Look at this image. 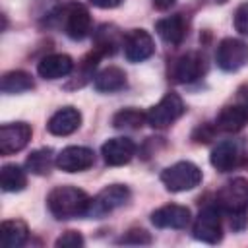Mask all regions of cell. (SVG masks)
Instances as JSON below:
<instances>
[{
	"label": "cell",
	"mask_w": 248,
	"mask_h": 248,
	"mask_svg": "<svg viewBox=\"0 0 248 248\" xmlns=\"http://www.w3.org/2000/svg\"><path fill=\"white\" fill-rule=\"evenodd\" d=\"M89 203L91 198L81 188L76 186H56L46 196V207L52 213V217L58 221L85 217Z\"/></svg>",
	"instance_id": "obj_1"
},
{
	"label": "cell",
	"mask_w": 248,
	"mask_h": 248,
	"mask_svg": "<svg viewBox=\"0 0 248 248\" xmlns=\"http://www.w3.org/2000/svg\"><path fill=\"white\" fill-rule=\"evenodd\" d=\"M215 205L221 213L229 217H240L248 211V180L246 178H232L229 180L215 198Z\"/></svg>",
	"instance_id": "obj_2"
},
{
	"label": "cell",
	"mask_w": 248,
	"mask_h": 248,
	"mask_svg": "<svg viewBox=\"0 0 248 248\" xmlns=\"http://www.w3.org/2000/svg\"><path fill=\"white\" fill-rule=\"evenodd\" d=\"M161 182L169 192H188L202 182V170L190 161H178L161 172Z\"/></svg>",
	"instance_id": "obj_3"
},
{
	"label": "cell",
	"mask_w": 248,
	"mask_h": 248,
	"mask_svg": "<svg viewBox=\"0 0 248 248\" xmlns=\"http://www.w3.org/2000/svg\"><path fill=\"white\" fill-rule=\"evenodd\" d=\"M209 163L219 172H229L246 165L248 153L244 151V145L240 140H223L213 147L209 155Z\"/></svg>",
	"instance_id": "obj_4"
},
{
	"label": "cell",
	"mask_w": 248,
	"mask_h": 248,
	"mask_svg": "<svg viewBox=\"0 0 248 248\" xmlns=\"http://www.w3.org/2000/svg\"><path fill=\"white\" fill-rule=\"evenodd\" d=\"M132 192L128 186L124 184H110V186H105L89 203V209H87V215L85 217H91V219H101L105 217L107 213L122 207L124 203H128Z\"/></svg>",
	"instance_id": "obj_5"
},
{
	"label": "cell",
	"mask_w": 248,
	"mask_h": 248,
	"mask_svg": "<svg viewBox=\"0 0 248 248\" xmlns=\"http://www.w3.org/2000/svg\"><path fill=\"white\" fill-rule=\"evenodd\" d=\"M186 112V105L178 93H167L157 105L147 110V124L151 128L163 130L174 124Z\"/></svg>",
	"instance_id": "obj_6"
},
{
	"label": "cell",
	"mask_w": 248,
	"mask_h": 248,
	"mask_svg": "<svg viewBox=\"0 0 248 248\" xmlns=\"http://www.w3.org/2000/svg\"><path fill=\"white\" fill-rule=\"evenodd\" d=\"M205 72V60L200 52H184L176 56L169 66V78L174 83H192L200 79Z\"/></svg>",
	"instance_id": "obj_7"
},
{
	"label": "cell",
	"mask_w": 248,
	"mask_h": 248,
	"mask_svg": "<svg viewBox=\"0 0 248 248\" xmlns=\"http://www.w3.org/2000/svg\"><path fill=\"white\" fill-rule=\"evenodd\" d=\"M60 23L64 27V33L70 39H74V41H81V39H85L91 33L89 10L83 4H79V2H72V4L62 8Z\"/></svg>",
	"instance_id": "obj_8"
},
{
	"label": "cell",
	"mask_w": 248,
	"mask_h": 248,
	"mask_svg": "<svg viewBox=\"0 0 248 248\" xmlns=\"http://www.w3.org/2000/svg\"><path fill=\"white\" fill-rule=\"evenodd\" d=\"M192 232L194 238L207 242V244H217L223 238V225H221V211L217 205H205L194 225H192Z\"/></svg>",
	"instance_id": "obj_9"
},
{
	"label": "cell",
	"mask_w": 248,
	"mask_h": 248,
	"mask_svg": "<svg viewBox=\"0 0 248 248\" xmlns=\"http://www.w3.org/2000/svg\"><path fill=\"white\" fill-rule=\"evenodd\" d=\"M215 62L223 72H236L248 64V43L240 39H223L215 52Z\"/></svg>",
	"instance_id": "obj_10"
},
{
	"label": "cell",
	"mask_w": 248,
	"mask_h": 248,
	"mask_svg": "<svg viewBox=\"0 0 248 248\" xmlns=\"http://www.w3.org/2000/svg\"><path fill=\"white\" fill-rule=\"evenodd\" d=\"M95 163V153L83 145H68L56 155V167L64 172H83Z\"/></svg>",
	"instance_id": "obj_11"
},
{
	"label": "cell",
	"mask_w": 248,
	"mask_h": 248,
	"mask_svg": "<svg viewBox=\"0 0 248 248\" xmlns=\"http://www.w3.org/2000/svg\"><path fill=\"white\" fill-rule=\"evenodd\" d=\"M122 48L130 62H143L155 52V43L145 29H130L124 35Z\"/></svg>",
	"instance_id": "obj_12"
},
{
	"label": "cell",
	"mask_w": 248,
	"mask_h": 248,
	"mask_svg": "<svg viewBox=\"0 0 248 248\" xmlns=\"http://www.w3.org/2000/svg\"><path fill=\"white\" fill-rule=\"evenodd\" d=\"M31 126L25 122H10L0 128V153L12 155L21 151L31 140Z\"/></svg>",
	"instance_id": "obj_13"
},
{
	"label": "cell",
	"mask_w": 248,
	"mask_h": 248,
	"mask_svg": "<svg viewBox=\"0 0 248 248\" xmlns=\"http://www.w3.org/2000/svg\"><path fill=\"white\" fill-rule=\"evenodd\" d=\"M151 223L159 229H186L190 225V209L178 203L161 205L151 213Z\"/></svg>",
	"instance_id": "obj_14"
},
{
	"label": "cell",
	"mask_w": 248,
	"mask_h": 248,
	"mask_svg": "<svg viewBox=\"0 0 248 248\" xmlns=\"http://www.w3.org/2000/svg\"><path fill=\"white\" fill-rule=\"evenodd\" d=\"M101 155L107 165L110 167H122L132 161L136 155V143L130 138H110L103 143Z\"/></svg>",
	"instance_id": "obj_15"
},
{
	"label": "cell",
	"mask_w": 248,
	"mask_h": 248,
	"mask_svg": "<svg viewBox=\"0 0 248 248\" xmlns=\"http://www.w3.org/2000/svg\"><path fill=\"white\" fill-rule=\"evenodd\" d=\"M81 126V112L74 107L58 108L46 122V130L52 136H70Z\"/></svg>",
	"instance_id": "obj_16"
},
{
	"label": "cell",
	"mask_w": 248,
	"mask_h": 248,
	"mask_svg": "<svg viewBox=\"0 0 248 248\" xmlns=\"http://www.w3.org/2000/svg\"><path fill=\"white\" fill-rule=\"evenodd\" d=\"M74 70V60L68 54H48L39 60L37 64V74L43 79H60L70 76Z\"/></svg>",
	"instance_id": "obj_17"
},
{
	"label": "cell",
	"mask_w": 248,
	"mask_h": 248,
	"mask_svg": "<svg viewBox=\"0 0 248 248\" xmlns=\"http://www.w3.org/2000/svg\"><path fill=\"white\" fill-rule=\"evenodd\" d=\"M157 35L169 45H180L188 35V23L182 14H172L155 23Z\"/></svg>",
	"instance_id": "obj_18"
},
{
	"label": "cell",
	"mask_w": 248,
	"mask_h": 248,
	"mask_svg": "<svg viewBox=\"0 0 248 248\" xmlns=\"http://www.w3.org/2000/svg\"><path fill=\"white\" fill-rule=\"evenodd\" d=\"M246 124H248V110L238 103L223 107L215 118V126L221 132H229V134L240 132Z\"/></svg>",
	"instance_id": "obj_19"
},
{
	"label": "cell",
	"mask_w": 248,
	"mask_h": 248,
	"mask_svg": "<svg viewBox=\"0 0 248 248\" xmlns=\"http://www.w3.org/2000/svg\"><path fill=\"white\" fill-rule=\"evenodd\" d=\"M29 238V229L23 221L19 219H8L2 223L0 229V244L4 248H19L27 242Z\"/></svg>",
	"instance_id": "obj_20"
},
{
	"label": "cell",
	"mask_w": 248,
	"mask_h": 248,
	"mask_svg": "<svg viewBox=\"0 0 248 248\" xmlns=\"http://www.w3.org/2000/svg\"><path fill=\"white\" fill-rule=\"evenodd\" d=\"M124 35L114 25H101L95 31V52L101 56L114 54L118 46H122Z\"/></svg>",
	"instance_id": "obj_21"
},
{
	"label": "cell",
	"mask_w": 248,
	"mask_h": 248,
	"mask_svg": "<svg viewBox=\"0 0 248 248\" xmlns=\"http://www.w3.org/2000/svg\"><path fill=\"white\" fill-rule=\"evenodd\" d=\"M93 85L97 91L101 93H114V91H120L126 87V74L124 70H120L118 66H108L105 70H101L95 79H93Z\"/></svg>",
	"instance_id": "obj_22"
},
{
	"label": "cell",
	"mask_w": 248,
	"mask_h": 248,
	"mask_svg": "<svg viewBox=\"0 0 248 248\" xmlns=\"http://www.w3.org/2000/svg\"><path fill=\"white\" fill-rule=\"evenodd\" d=\"M0 87H2V93H6V95H17V93L31 91L35 87V81H33L31 74H27L23 70H12L2 76Z\"/></svg>",
	"instance_id": "obj_23"
},
{
	"label": "cell",
	"mask_w": 248,
	"mask_h": 248,
	"mask_svg": "<svg viewBox=\"0 0 248 248\" xmlns=\"http://www.w3.org/2000/svg\"><path fill=\"white\" fill-rule=\"evenodd\" d=\"M56 165V155L50 147H41V149H35L33 153H29L27 161H25V167L29 172L37 174V176H46L52 167Z\"/></svg>",
	"instance_id": "obj_24"
},
{
	"label": "cell",
	"mask_w": 248,
	"mask_h": 248,
	"mask_svg": "<svg viewBox=\"0 0 248 248\" xmlns=\"http://www.w3.org/2000/svg\"><path fill=\"white\" fill-rule=\"evenodd\" d=\"M0 186L4 192H21L27 186L25 170L16 163L4 165L0 170Z\"/></svg>",
	"instance_id": "obj_25"
},
{
	"label": "cell",
	"mask_w": 248,
	"mask_h": 248,
	"mask_svg": "<svg viewBox=\"0 0 248 248\" xmlns=\"http://www.w3.org/2000/svg\"><path fill=\"white\" fill-rule=\"evenodd\" d=\"M143 124H147V112L134 107L122 108L112 116V126L116 130H140Z\"/></svg>",
	"instance_id": "obj_26"
},
{
	"label": "cell",
	"mask_w": 248,
	"mask_h": 248,
	"mask_svg": "<svg viewBox=\"0 0 248 248\" xmlns=\"http://www.w3.org/2000/svg\"><path fill=\"white\" fill-rule=\"evenodd\" d=\"M54 244L58 248H81L85 244V240H83V236L78 231H66L62 236L56 238Z\"/></svg>",
	"instance_id": "obj_27"
},
{
	"label": "cell",
	"mask_w": 248,
	"mask_h": 248,
	"mask_svg": "<svg viewBox=\"0 0 248 248\" xmlns=\"http://www.w3.org/2000/svg\"><path fill=\"white\" fill-rule=\"evenodd\" d=\"M232 23H234V29H236L240 35H246V37H248V2H242V4L234 10Z\"/></svg>",
	"instance_id": "obj_28"
},
{
	"label": "cell",
	"mask_w": 248,
	"mask_h": 248,
	"mask_svg": "<svg viewBox=\"0 0 248 248\" xmlns=\"http://www.w3.org/2000/svg\"><path fill=\"white\" fill-rule=\"evenodd\" d=\"M120 244H151V236L143 229H130L122 238H118Z\"/></svg>",
	"instance_id": "obj_29"
},
{
	"label": "cell",
	"mask_w": 248,
	"mask_h": 248,
	"mask_svg": "<svg viewBox=\"0 0 248 248\" xmlns=\"http://www.w3.org/2000/svg\"><path fill=\"white\" fill-rule=\"evenodd\" d=\"M124 0H89V4L91 6H95V8H101V10H110V8H116V6H120Z\"/></svg>",
	"instance_id": "obj_30"
},
{
	"label": "cell",
	"mask_w": 248,
	"mask_h": 248,
	"mask_svg": "<svg viewBox=\"0 0 248 248\" xmlns=\"http://www.w3.org/2000/svg\"><path fill=\"white\" fill-rule=\"evenodd\" d=\"M236 99H238V105H242V107L248 110V85H242V87L236 91Z\"/></svg>",
	"instance_id": "obj_31"
},
{
	"label": "cell",
	"mask_w": 248,
	"mask_h": 248,
	"mask_svg": "<svg viewBox=\"0 0 248 248\" xmlns=\"http://www.w3.org/2000/svg\"><path fill=\"white\" fill-rule=\"evenodd\" d=\"M174 2H176V0H153V6H155L157 10H161V12H165V10H169Z\"/></svg>",
	"instance_id": "obj_32"
}]
</instances>
